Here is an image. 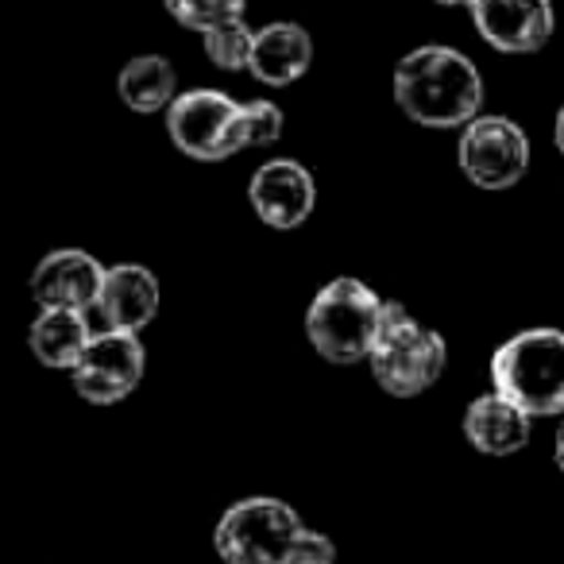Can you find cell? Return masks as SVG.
Segmentation results:
<instances>
[{"label": "cell", "instance_id": "cell-21", "mask_svg": "<svg viewBox=\"0 0 564 564\" xmlns=\"http://www.w3.org/2000/svg\"><path fill=\"white\" fill-rule=\"evenodd\" d=\"M556 464H561V471H564V425H561V433H556Z\"/></svg>", "mask_w": 564, "mask_h": 564}, {"label": "cell", "instance_id": "cell-13", "mask_svg": "<svg viewBox=\"0 0 564 564\" xmlns=\"http://www.w3.org/2000/svg\"><path fill=\"white\" fill-rule=\"evenodd\" d=\"M314 63V40L306 28L299 24H267L256 32V47H251V66L259 82L267 86H291Z\"/></svg>", "mask_w": 564, "mask_h": 564}, {"label": "cell", "instance_id": "cell-2", "mask_svg": "<svg viewBox=\"0 0 564 564\" xmlns=\"http://www.w3.org/2000/svg\"><path fill=\"white\" fill-rule=\"evenodd\" d=\"M495 391L530 417L564 414V333L530 329L510 337L491 360Z\"/></svg>", "mask_w": 564, "mask_h": 564}, {"label": "cell", "instance_id": "cell-6", "mask_svg": "<svg viewBox=\"0 0 564 564\" xmlns=\"http://www.w3.org/2000/svg\"><path fill=\"white\" fill-rule=\"evenodd\" d=\"M166 132L182 155L202 159V163H217V159L248 148L243 105H236L217 89H194V94L174 97L171 112H166Z\"/></svg>", "mask_w": 564, "mask_h": 564}, {"label": "cell", "instance_id": "cell-20", "mask_svg": "<svg viewBox=\"0 0 564 564\" xmlns=\"http://www.w3.org/2000/svg\"><path fill=\"white\" fill-rule=\"evenodd\" d=\"M556 151H561V155H564V105H561V112H556Z\"/></svg>", "mask_w": 564, "mask_h": 564}, {"label": "cell", "instance_id": "cell-12", "mask_svg": "<svg viewBox=\"0 0 564 564\" xmlns=\"http://www.w3.org/2000/svg\"><path fill=\"white\" fill-rule=\"evenodd\" d=\"M94 310L101 314L105 329L140 333L143 325H151L159 314V279L140 263L109 267L101 299H97Z\"/></svg>", "mask_w": 564, "mask_h": 564}, {"label": "cell", "instance_id": "cell-8", "mask_svg": "<svg viewBox=\"0 0 564 564\" xmlns=\"http://www.w3.org/2000/svg\"><path fill=\"white\" fill-rule=\"evenodd\" d=\"M143 379V345L135 340V333L105 329L89 340L86 356L74 368V387L86 402L94 406H112L124 394L135 391V383Z\"/></svg>", "mask_w": 564, "mask_h": 564}, {"label": "cell", "instance_id": "cell-3", "mask_svg": "<svg viewBox=\"0 0 564 564\" xmlns=\"http://www.w3.org/2000/svg\"><path fill=\"white\" fill-rule=\"evenodd\" d=\"M368 360H371V371H376L379 387H383L387 394L414 399V394L430 391L441 379V371H445V364H448V348L441 333L414 322L399 302H387Z\"/></svg>", "mask_w": 564, "mask_h": 564}, {"label": "cell", "instance_id": "cell-10", "mask_svg": "<svg viewBox=\"0 0 564 564\" xmlns=\"http://www.w3.org/2000/svg\"><path fill=\"white\" fill-rule=\"evenodd\" d=\"M248 197L263 225L286 232V228H299L302 220L314 213L317 186H314V174L302 163H294V159H274V163H263L256 171V178H251V186H248Z\"/></svg>", "mask_w": 564, "mask_h": 564}, {"label": "cell", "instance_id": "cell-9", "mask_svg": "<svg viewBox=\"0 0 564 564\" xmlns=\"http://www.w3.org/2000/svg\"><path fill=\"white\" fill-rule=\"evenodd\" d=\"M484 43L507 55H533L553 35V4L549 0H471Z\"/></svg>", "mask_w": 564, "mask_h": 564}, {"label": "cell", "instance_id": "cell-16", "mask_svg": "<svg viewBox=\"0 0 564 564\" xmlns=\"http://www.w3.org/2000/svg\"><path fill=\"white\" fill-rule=\"evenodd\" d=\"M120 97H124L128 109L135 112H159L166 105H174V89H178V78H174V66L166 63L163 55H140L120 70Z\"/></svg>", "mask_w": 564, "mask_h": 564}, {"label": "cell", "instance_id": "cell-1", "mask_svg": "<svg viewBox=\"0 0 564 564\" xmlns=\"http://www.w3.org/2000/svg\"><path fill=\"white\" fill-rule=\"evenodd\" d=\"M394 105L414 124L460 128L479 117L484 78L453 47H417L394 66Z\"/></svg>", "mask_w": 564, "mask_h": 564}, {"label": "cell", "instance_id": "cell-17", "mask_svg": "<svg viewBox=\"0 0 564 564\" xmlns=\"http://www.w3.org/2000/svg\"><path fill=\"white\" fill-rule=\"evenodd\" d=\"M251 47H256V32L243 20H228V24L205 32V55L220 70H248Z\"/></svg>", "mask_w": 564, "mask_h": 564}, {"label": "cell", "instance_id": "cell-19", "mask_svg": "<svg viewBox=\"0 0 564 564\" xmlns=\"http://www.w3.org/2000/svg\"><path fill=\"white\" fill-rule=\"evenodd\" d=\"M243 117H248V148H263L282 135V112L271 101L243 105Z\"/></svg>", "mask_w": 564, "mask_h": 564}, {"label": "cell", "instance_id": "cell-22", "mask_svg": "<svg viewBox=\"0 0 564 564\" xmlns=\"http://www.w3.org/2000/svg\"><path fill=\"white\" fill-rule=\"evenodd\" d=\"M437 4H468L471 9V0H437Z\"/></svg>", "mask_w": 564, "mask_h": 564}, {"label": "cell", "instance_id": "cell-7", "mask_svg": "<svg viewBox=\"0 0 564 564\" xmlns=\"http://www.w3.org/2000/svg\"><path fill=\"white\" fill-rule=\"evenodd\" d=\"M460 166L479 189H510L525 178L530 140L507 117H476L460 135Z\"/></svg>", "mask_w": 564, "mask_h": 564}, {"label": "cell", "instance_id": "cell-15", "mask_svg": "<svg viewBox=\"0 0 564 564\" xmlns=\"http://www.w3.org/2000/svg\"><path fill=\"white\" fill-rule=\"evenodd\" d=\"M89 340L94 333L86 310H43V317L32 325V352L47 368H78Z\"/></svg>", "mask_w": 564, "mask_h": 564}, {"label": "cell", "instance_id": "cell-11", "mask_svg": "<svg viewBox=\"0 0 564 564\" xmlns=\"http://www.w3.org/2000/svg\"><path fill=\"white\" fill-rule=\"evenodd\" d=\"M105 267L89 251H51L32 274V299L43 310H89L105 286Z\"/></svg>", "mask_w": 564, "mask_h": 564}, {"label": "cell", "instance_id": "cell-4", "mask_svg": "<svg viewBox=\"0 0 564 564\" xmlns=\"http://www.w3.org/2000/svg\"><path fill=\"white\" fill-rule=\"evenodd\" d=\"M387 302L376 299L360 279H333L317 299L310 302L306 333L310 345L329 364H356L368 360L376 345L379 322H383Z\"/></svg>", "mask_w": 564, "mask_h": 564}, {"label": "cell", "instance_id": "cell-5", "mask_svg": "<svg viewBox=\"0 0 564 564\" xmlns=\"http://www.w3.org/2000/svg\"><path fill=\"white\" fill-rule=\"evenodd\" d=\"M302 533V518L282 499H243L217 522L213 545L225 564H291Z\"/></svg>", "mask_w": 564, "mask_h": 564}, {"label": "cell", "instance_id": "cell-18", "mask_svg": "<svg viewBox=\"0 0 564 564\" xmlns=\"http://www.w3.org/2000/svg\"><path fill=\"white\" fill-rule=\"evenodd\" d=\"M163 4L182 28H194L202 35L243 17V0H163Z\"/></svg>", "mask_w": 564, "mask_h": 564}, {"label": "cell", "instance_id": "cell-14", "mask_svg": "<svg viewBox=\"0 0 564 564\" xmlns=\"http://www.w3.org/2000/svg\"><path fill=\"white\" fill-rule=\"evenodd\" d=\"M464 433L468 441L487 456H510L518 448H525L530 441V414L518 402H510L507 394H484L468 406L464 414Z\"/></svg>", "mask_w": 564, "mask_h": 564}]
</instances>
